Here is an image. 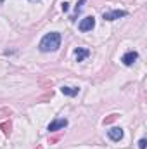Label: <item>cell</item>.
<instances>
[{
	"label": "cell",
	"instance_id": "cell-1",
	"mask_svg": "<svg viewBox=\"0 0 147 149\" xmlns=\"http://www.w3.org/2000/svg\"><path fill=\"white\" fill-rule=\"evenodd\" d=\"M59 47H61V35L57 31L47 33L40 42V50L42 52H52V50H57Z\"/></svg>",
	"mask_w": 147,
	"mask_h": 149
},
{
	"label": "cell",
	"instance_id": "cell-2",
	"mask_svg": "<svg viewBox=\"0 0 147 149\" xmlns=\"http://www.w3.org/2000/svg\"><path fill=\"white\" fill-rule=\"evenodd\" d=\"M94 26H95V17H94V16H87V17H83V19L80 21V24H78L80 31H92Z\"/></svg>",
	"mask_w": 147,
	"mask_h": 149
},
{
	"label": "cell",
	"instance_id": "cell-3",
	"mask_svg": "<svg viewBox=\"0 0 147 149\" xmlns=\"http://www.w3.org/2000/svg\"><path fill=\"white\" fill-rule=\"evenodd\" d=\"M126 16V10H109V12H104L102 17L104 21H116L119 17H125Z\"/></svg>",
	"mask_w": 147,
	"mask_h": 149
},
{
	"label": "cell",
	"instance_id": "cell-4",
	"mask_svg": "<svg viewBox=\"0 0 147 149\" xmlns=\"http://www.w3.org/2000/svg\"><path fill=\"white\" fill-rule=\"evenodd\" d=\"M137 59H139V52H135V50H128V52L121 57V61H123L125 66H132Z\"/></svg>",
	"mask_w": 147,
	"mask_h": 149
},
{
	"label": "cell",
	"instance_id": "cell-5",
	"mask_svg": "<svg viewBox=\"0 0 147 149\" xmlns=\"http://www.w3.org/2000/svg\"><path fill=\"white\" fill-rule=\"evenodd\" d=\"M68 127V120L66 118H61V120H54L50 125H49V132H57V130H61V128H66Z\"/></svg>",
	"mask_w": 147,
	"mask_h": 149
},
{
	"label": "cell",
	"instance_id": "cell-6",
	"mask_svg": "<svg viewBox=\"0 0 147 149\" xmlns=\"http://www.w3.org/2000/svg\"><path fill=\"white\" fill-rule=\"evenodd\" d=\"M107 135H109L111 141H121L123 139V128L121 127H114V128L107 130Z\"/></svg>",
	"mask_w": 147,
	"mask_h": 149
},
{
	"label": "cell",
	"instance_id": "cell-7",
	"mask_svg": "<svg viewBox=\"0 0 147 149\" xmlns=\"http://www.w3.org/2000/svg\"><path fill=\"white\" fill-rule=\"evenodd\" d=\"M74 56H76V61L80 63V61H83V59H87V57L90 56V50H88V49H83V47H78V49L74 50Z\"/></svg>",
	"mask_w": 147,
	"mask_h": 149
},
{
	"label": "cell",
	"instance_id": "cell-8",
	"mask_svg": "<svg viewBox=\"0 0 147 149\" xmlns=\"http://www.w3.org/2000/svg\"><path fill=\"white\" fill-rule=\"evenodd\" d=\"M61 92L64 94V95H69V97H74V95H78V92H80V88L78 87H61Z\"/></svg>",
	"mask_w": 147,
	"mask_h": 149
},
{
	"label": "cell",
	"instance_id": "cell-9",
	"mask_svg": "<svg viewBox=\"0 0 147 149\" xmlns=\"http://www.w3.org/2000/svg\"><path fill=\"white\" fill-rule=\"evenodd\" d=\"M0 128H2V132H3L5 135H10L12 125H10V121H2V123H0Z\"/></svg>",
	"mask_w": 147,
	"mask_h": 149
},
{
	"label": "cell",
	"instance_id": "cell-10",
	"mask_svg": "<svg viewBox=\"0 0 147 149\" xmlns=\"http://www.w3.org/2000/svg\"><path fill=\"white\" fill-rule=\"evenodd\" d=\"M116 118H118V114H111V116H107V118H104V121H102V123H104V125H109V123H112Z\"/></svg>",
	"mask_w": 147,
	"mask_h": 149
},
{
	"label": "cell",
	"instance_id": "cell-11",
	"mask_svg": "<svg viewBox=\"0 0 147 149\" xmlns=\"http://www.w3.org/2000/svg\"><path fill=\"white\" fill-rule=\"evenodd\" d=\"M85 2H87V0H80V2H78V5H76V14H78V12L81 10V7L85 5Z\"/></svg>",
	"mask_w": 147,
	"mask_h": 149
},
{
	"label": "cell",
	"instance_id": "cell-12",
	"mask_svg": "<svg viewBox=\"0 0 147 149\" xmlns=\"http://www.w3.org/2000/svg\"><path fill=\"white\" fill-rule=\"evenodd\" d=\"M146 146H147V141H146V139H140V141H139V148L146 149Z\"/></svg>",
	"mask_w": 147,
	"mask_h": 149
},
{
	"label": "cell",
	"instance_id": "cell-13",
	"mask_svg": "<svg viewBox=\"0 0 147 149\" xmlns=\"http://www.w3.org/2000/svg\"><path fill=\"white\" fill-rule=\"evenodd\" d=\"M68 9H69V3H68V2H62V10L68 12Z\"/></svg>",
	"mask_w": 147,
	"mask_h": 149
},
{
	"label": "cell",
	"instance_id": "cell-14",
	"mask_svg": "<svg viewBox=\"0 0 147 149\" xmlns=\"http://www.w3.org/2000/svg\"><path fill=\"white\" fill-rule=\"evenodd\" d=\"M38 149H42V148H38Z\"/></svg>",
	"mask_w": 147,
	"mask_h": 149
}]
</instances>
